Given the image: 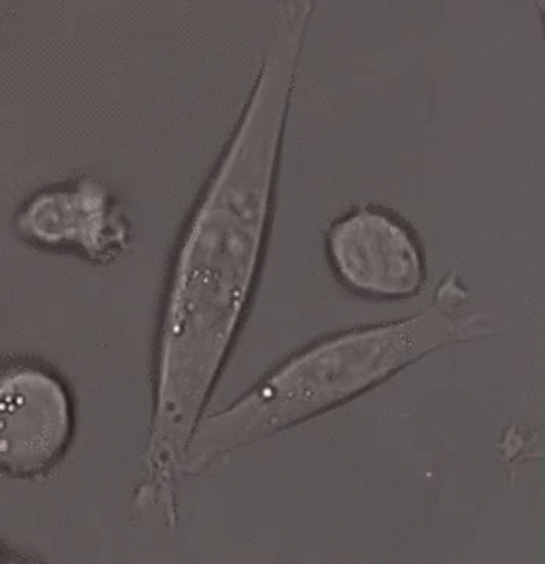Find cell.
<instances>
[{
  "label": "cell",
  "instance_id": "cell-1",
  "mask_svg": "<svg viewBox=\"0 0 545 564\" xmlns=\"http://www.w3.org/2000/svg\"><path fill=\"white\" fill-rule=\"evenodd\" d=\"M314 10L310 0L283 3L253 90L174 251L155 340L148 475L137 494L144 510L176 513L182 456L250 306Z\"/></svg>",
  "mask_w": 545,
  "mask_h": 564
},
{
  "label": "cell",
  "instance_id": "cell-2",
  "mask_svg": "<svg viewBox=\"0 0 545 564\" xmlns=\"http://www.w3.org/2000/svg\"><path fill=\"white\" fill-rule=\"evenodd\" d=\"M466 302L454 273L421 313L336 334L295 352L237 402L201 419L181 474L206 473L247 445L342 406L432 352L481 339L488 317L466 313Z\"/></svg>",
  "mask_w": 545,
  "mask_h": 564
},
{
  "label": "cell",
  "instance_id": "cell-3",
  "mask_svg": "<svg viewBox=\"0 0 545 564\" xmlns=\"http://www.w3.org/2000/svg\"><path fill=\"white\" fill-rule=\"evenodd\" d=\"M74 434V408L65 383L28 364L0 375V467L11 478L40 477L62 462Z\"/></svg>",
  "mask_w": 545,
  "mask_h": 564
},
{
  "label": "cell",
  "instance_id": "cell-4",
  "mask_svg": "<svg viewBox=\"0 0 545 564\" xmlns=\"http://www.w3.org/2000/svg\"><path fill=\"white\" fill-rule=\"evenodd\" d=\"M326 252L350 291L378 300H404L425 284V259L411 229L378 207H358L333 223Z\"/></svg>",
  "mask_w": 545,
  "mask_h": 564
},
{
  "label": "cell",
  "instance_id": "cell-5",
  "mask_svg": "<svg viewBox=\"0 0 545 564\" xmlns=\"http://www.w3.org/2000/svg\"><path fill=\"white\" fill-rule=\"evenodd\" d=\"M14 229L33 247L77 252L98 265L120 258L131 242L109 187L88 176L35 193L14 217Z\"/></svg>",
  "mask_w": 545,
  "mask_h": 564
}]
</instances>
